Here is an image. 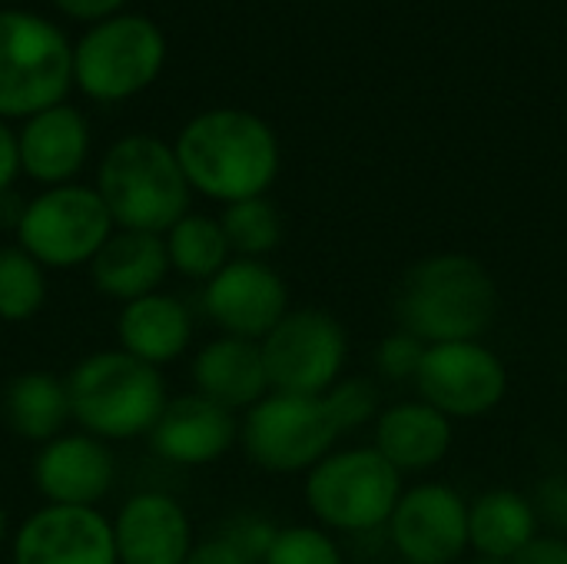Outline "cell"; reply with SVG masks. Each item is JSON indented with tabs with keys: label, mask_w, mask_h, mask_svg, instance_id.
Segmentation results:
<instances>
[{
	"label": "cell",
	"mask_w": 567,
	"mask_h": 564,
	"mask_svg": "<svg viewBox=\"0 0 567 564\" xmlns=\"http://www.w3.org/2000/svg\"><path fill=\"white\" fill-rule=\"evenodd\" d=\"M542 535L538 512L515 489H492L468 502V548L488 562H515Z\"/></svg>",
	"instance_id": "obj_23"
},
{
	"label": "cell",
	"mask_w": 567,
	"mask_h": 564,
	"mask_svg": "<svg viewBox=\"0 0 567 564\" xmlns=\"http://www.w3.org/2000/svg\"><path fill=\"white\" fill-rule=\"evenodd\" d=\"M472 564H512V562H488V558H478V562H472Z\"/></svg>",
	"instance_id": "obj_38"
},
{
	"label": "cell",
	"mask_w": 567,
	"mask_h": 564,
	"mask_svg": "<svg viewBox=\"0 0 567 564\" xmlns=\"http://www.w3.org/2000/svg\"><path fill=\"white\" fill-rule=\"evenodd\" d=\"M10 564H120L113 522L96 509L43 505L10 535Z\"/></svg>",
	"instance_id": "obj_14"
},
{
	"label": "cell",
	"mask_w": 567,
	"mask_h": 564,
	"mask_svg": "<svg viewBox=\"0 0 567 564\" xmlns=\"http://www.w3.org/2000/svg\"><path fill=\"white\" fill-rule=\"evenodd\" d=\"M116 342L133 359L163 369L176 362L193 342V316L183 299L169 293H150L120 306L116 316Z\"/></svg>",
	"instance_id": "obj_22"
},
{
	"label": "cell",
	"mask_w": 567,
	"mask_h": 564,
	"mask_svg": "<svg viewBox=\"0 0 567 564\" xmlns=\"http://www.w3.org/2000/svg\"><path fill=\"white\" fill-rule=\"evenodd\" d=\"M166 37L143 13H116L73 43V86L96 103H123L156 83Z\"/></svg>",
	"instance_id": "obj_7"
},
{
	"label": "cell",
	"mask_w": 567,
	"mask_h": 564,
	"mask_svg": "<svg viewBox=\"0 0 567 564\" xmlns=\"http://www.w3.org/2000/svg\"><path fill=\"white\" fill-rule=\"evenodd\" d=\"M47 302V269L20 246L0 249V319L27 322Z\"/></svg>",
	"instance_id": "obj_27"
},
{
	"label": "cell",
	"mask_w": 567,
	"mask_h": 564,
	"mask_svg": "<svg viewBox=\"0 0 567 564\" xmlns=\"http://www.w3.org/2000/svg\"><path fill=\"white\" fill-rule=\"evenodd\" d=\"M173 150L189 189L223 206L266 196L282 163L276 130L239 106L196 113L179 130Z\"/></svg>",
	"instance_id": "obj_1"
},
{
	"label": "cell",
	"mask_w": 567,
	"mask_h": 564,
	"mask_svg": "<svg viewBox=\"0 0 567 564\" xmlns=\"http://www.w3.org/2000/svg\"><path fill=\"white\" fill-rule=\"evenodd\" d=\"M189 376H193V392L213 399L229 412H249L256 402H262L272 392L259 342L236 339V336H219L206 342L193 356Z\"/></svg>",
	"instance_id": "obj_20"
},
{
	"label": "cell",
	"mask_w": 567,
	"mask_h": 564,
	"mask_svg": "<svg viewBox=\"0 0 567 564\" xmlns=\"http://www.w3.org/2000/svg\"><path fill=\"white\" fill-rule=\"evenodd\" d=\"M86 269L100 296L126 306L133 299L159 293L163 279L169 276V256L163 236L156 233L113 229V236L103 243Z\"/></svg>",
	"instance_id": "obj_21"
},
{
	"label": "cell",
	"mask_w": 567,
	"mask_h": 564,
	"mask_svg": "<svg viewBox=\"0 0 567 564\" xmlns=\"http://www.w3.org/2000/svg\"><path fill=\"white\" fill-rule=\"evenodd\" d=\"M120 564H183L196 539L186 509L166 492L130 495L113 519Z\"/></svg>",
	"instance_id": "obj_17"
},
{
	"label": "cell",
	"mask_w": 567,
	"mask_h": 564,
	"mask_svg": "<svg viewBox=\"0 0 567 564\" xmlns=\"http://www.w3.org/2000/svg\"><path fill=\"white\" fill-rule=\"evenodd\" d=\"M116 229H140L163 236L189 213V183L173 143L130 133L106 146L96 166V186Z\"/></svg>",
	"instance_id": "obj_3"
},
{
	"label": "cell",
	"mask_w": 567,
	"mask_h": 564,
	"mask_svg": "<svg viewBox=\"0 0 567 564\" xmlns=\"http://www.w3.org/2000/svg\"><path fill=\"white\" fill-rule=\"evenodd\" d=\"M183 564H249V558L226 535H216V539L196 542L189 558Z\"/></svg>",
	"instance_id": "obj_34"
},
{
	"label": "cell",
	"mask_w": 567,
	"mask_h": 564,
	"mask_svg": "<svg viewBox=\"0 0 567 564\" xmlns=\"http://www.w3.org/2000/svg\"><path fill=\"white\" fill-rule=\"evenodd\" d=\"M20 176V150H17V130L0 120V196L13 189Z\"/></svg>",
	"instance_id": "obj_35"
},
{
	"label": "cell",
	"mask_w": 567,
	"mask_h": 564,
	"mask_svg": "<svg viewBox=\"0 0 567 564\" xmlns=\"http://www.w3.org/2000/svg\"><path fill=\"white\" fill-rule=\"evenodd\" d=\"M405 475L385 462L375 445L332 449L312 472H306L302 495L316 525L339 535H369L389 525Z\"/></svg>",
	"instance_id": "obj_5"
},
{
	"label": "cell",
	"mask_w": 567,
	"mask_h": 564,
	"mask_svg": "<svg viewBox=\"0 0 567 564\" xmlns=\"http://www.w3.org/2000/svg\"><path fill=\"white\" fill-rule=\"evenodd\" d=\"M73 86V43L47 17L0 10V120H27L66 103Z\"/></svg>",
	"instance_id": "obj_6"
},
{
	"label": "cell",
	"mask_w": 567,
	"mask_h": 564,
	"mask_svg": "<svg viewBox=\"0 0 567 564\" xmlns=\"http://www.w3.org/2000/svg\"><path fill=\"white\" fill-rule=\"evenodd\" d=\"M512 564H567V539L538 535Z\"/></svg>",
	"instance_id": "obj_36"
},
{
	"label": "cell",
	"mask_w": 567,
	"mask_h": 564,
	"mask_svg": "<svg viewBox=\"0 0 567 564\" xmlns=\"http://www.w3.org/2000/svg\"><path fill=\"white\" fill-rule=\"evenodd\" d=\"M163 243H166L169 269L196 283H209L233 259L223 223L203 213H186L179 223H173L163 233Z\"/></svg>",
	"instance_id": "obj_25"
},
{
	"label": "cell",
	"mask_w": 567,
	"mask_h": 564,
	"mask_svg": "<svg viewBox=\"0 0 567 564\" xmlns=\"http://www.w3.org/2000/svg\"><path fill=\"white\" fill-rule=\"evenodd\" d=\"M415 392L452 422L482 419L505 402L508 369L485 342H439L425 346Z\"/></svg>",
	"instance_id": "obj_11"
},
{
	"label": "cell",
	"mask_w": 567,
	"mask_h": 564,
	"mask_svg": "<svg viewBox=\"0 0 567 564\" xmlns=\"http://www.w3.org/2000/svg\"><path fill=\"white\" fill-rule=\"evenodd\" d=\"M10 539V519H7V509L0 505V545Z\"/></svg>",
	"instance_id": "obj_37"
},
{
	"label": "cell",
	"mask_w": 567,
	"mask_h": 564,
	"mask_svg": "<svg viewBox=\"0 0 567 564\" xmlns=\"http://www.w3.org/2000/svg\"><path fill=\"white\" fill-rule=\"evenodd\" d=\"M66 392L80 432L103 442L150 435L169 402L159 369L123 349H103L80 359L66 372Z\"/></svg>",
	"instance_id": "obj_4"
},
{
	"label": "cell",
	"mask_w": 567,
	"mask_h": 564,
	"mask_svg": "<svg viewBox=\"0 0 567 564\" xmlns=\"http://www.w3.org/2000/svg\"><path fill=\"white\" fill-rule=\"evenodd\" d=\"M53 7H56L63 17L93 27V23H103V20H110V17H116V13H123L126 0H53Z\"/></svg>",
	"instance_id": "obj_33"
},
{
	"label": "cell",
	"mask_w": 567,
	"mask_h": 564,
	"mask_svg": "<svg viewBox=\"0 0 567 564\" xmlns=\"http://www.w3.org/2000/svg\"><path fill=\"white\" fill-rule=\"evenodd\" d=\"M498 316V286L485 263L465 253L419 259L395 296L399 329L425 346L482 342Z\"/></svg>",
	"instance_id": "obj_2"
},
{
	"label": "cell",
	"mask_w": 567,
	"mask_h": 564,
	"mask_svg": "<svg viewBox=\"0 0 567 564\" xmlns=\"http://www.w3.org/2000/svg\"><path fill=\"white\" fill-rule=\"evenodd\" d=\"M259 349L269 389L289 396H326L349 362V336L326 309H289Z\"/></svg>",
	"instance_id": "obj_10"
},
{
	"label": "cell",
	"mask_w": 567,
	"mask_h": 564,
	"mask_svg": "<svg viewBox=\"0 0 567 564\" xmlns=\"http://www.w3.org/2000/svg\"><path fill=\"white\" fill-rule=\"evenodd\" d=\"M146 439L163 462L203 469L229 455V449L239 442V419L213 399L186 392L166 402L159 422Z\"/></svg>",
	"instance_id": "obj_16"
},
{
	"label": "cell",
	"mask_w": 567,
	"mask_h": 564,
	"mask_svg": "<svg viewBox=\"0 0 567 564\" xmlns=\"http://www.w3.org/2000/svg\"><path fill=\"white\" fill-rule=\"evenodd\" d=\"M276 525L272 522H266V519H252V515H243V519H236L223 535L249 558V564H262L266 558V552H269V545H272V539H276Z\"/></svg>",
	"instance_id": "obj_32"
},
{
	"label": "cell",
	"mask_w": 567,
	"mask_h": 564,
	"mask_svg": "<svg viewBox=\"0 0 567 564\" xmlns=\"http://www.w3.org/2000/svg\"><path fill=\"white\" fill-rule=\"evenodd\" d=\"M0 409H3L7 429L17 439L37 442V445L53 442L73 422L66 379H56L53 372H43V369L13 376L10 386L3 389Z\"/></svg>",
	"instance_id": "obj_24"
},
{
	"label": "cell",
	"mask_w": 567,
	"mask_h": 564,
	"mask_svg": "<svg viewBox=\"0 0 567 564\" xmlns=\"http://www.w3.org/2000/svg\"><path fill=\"white\" fill-rule=\"evenodd\" d=\"M10 3H13V0H10Z\"/></svg>",
	"instance_id": "obj_39"
},
{
	"label": "cell",
	"mask_w": 567,
	"mask_h": 564,
	"mask_svg": "<svg viewBox=\"0 0 567 564\" xmlns=\"http://www.w3.org/2000/svg\"><path fill=\"white\" fill-rule=\"evenodd\" d=\"M342 439L322 396L269 392L239 422V445L252 465L272 475L312 472Z\"/></svg>",
	"instance_id": "obj_8"
},
{
	"label": "cell",
	"mask_w": 567,
	"mask_h": 564,
	"mask_svg": "<svg viewBox=\"0 0 567 564\" xmlns=\"http://www.w3.org/2000/svg\"><path fill=\"white\" fill-rule=\"evenodd\" d=\"M425 356V342H419L409 332H392L375 349V372L389 382H415L419 366Z\"/></svg>",
	"instance_id": "obj_30"
},
{
	"label": "cell",
	"mask_w": 567,
	"mask_h": 564,
	"mask_svg": "<svg viewBox=\"0 0 567 564\" xmlns=\"http://www.w3.org/2000/svg\"><path fill=\"white\" fill-rule=\"evenodd\" d=\"M326 409L336 422V429L346 435V432H355V429H365V425H375L379 412H382V396H379V386L372 379H362V376H352V379H339L326 396Z\"/></svg>",
	"instance_id": "obj_29"
},
{
	"label": "cell",
	"mask_w": 567,
	"mask_h": 564,
	"mask_svg": "<svg viewBox=\"0 0 567 564\" xmlns=\"http://www.w3.org/2000/svg\"><path fill=\"white\" fill-rule=\"evenodd\" d=\"M262 564H346V555L322 525H286L276 532Z\"/></svg>",
	"instance_id": "obj_28"
},
{
	"label": "cell",
	"mask_w": 567,
	"mask_h": 564,
	"mask_svg": "<svg viewBox=\"0 0 567 564\" xmlns=\"http://www.w3.org/2000/svg\"><path fill=\"white\" fill-rule=\"evenodd\" d=\"M455 429L452 419L422 399L385 406L372 425V445L402 475H422L442 465L452 452Z\"/></svg>",
	"instance_id": "obj_19"
},
{
	"label": "cell",
	"mask_w": 567,
	"mask_h": 564,
	"mask_svg": "<svg viewBox=\"0 0 567 564\" xmlns=\"http://www.w3.org/2000/svg\"><path fill=\"white\" fill-rule=\"evenodd\" d=\"M385 532L405 564H458L468 552V502L445 482L412 485Z\"/></svg>",
	"instance_id": "obj_12"
},
{
	"label": "cell",
	"mask_w": 567,
	"mask_h": 564,
	"mask_svg": "<svg viewBox=\"0 0 567 564\" xmlns=\"http://www.w3.org/2000/svg\"><path fill=\"white\" fill-rule=\"evenodd\" d=\"M203 312L223 336L262 342L289 312V286L266 259L233 256L206 283Z\"/></svg>",
	"instance_id": "obj_13"
},
{
	"label": "cell",
	"mask_w": 567,
	"mask_h": 564,
	"mask_svg": "<svg viewBox=\"0 0 567 564\" xmlns=\"http://www.w3.org/2000/svg\"><path fill=\"white\" fill-rule=\"evenodd\" d=\"M20 173L50 186H66L86 166L90 156V123L73 103H56L27 116L17 130Z\"/></svg>",
	"instance_id": "obj_18"
},
{
	"label": "cell",
	"mask_w": 567,
	"mask_h": 564,
	"mask_svg": "<svg viewBox=\"0 0 567 564\" xmlns=\"http://www.w3.org/2000/svg\"><path fill=\"white\" fill-rule=\"evenodd\" d=\"M538 522L548 529V535L567 539V475H548L538 482L535 495H528Z\"/></svg>",
	"instance_id": "obj_31"
},
{
	"label": "cell",
	"mask_w": 567,
	"mask_h": 564,
	"mask_svg": "<svg viewBox=\"0 0 567 564\" xmlns=\"http://www.w3.org/2000/svg\"><path fill=\"white\" fill-rule=\"evenodd\" d=\"M113 229V216L100 193L83 183H66L27 199L13 233L17 246L43 269H73L90 266Z\"/></svg>",
	"instance_id": "obj_9"
},
{
	"label": "cell",
	"mask_w": 567,
	"mask_h": 564,
	"mask_svg": "<svg viewBox=\"0 0 567 564\" xmlns=\"http://www.w3.org/2000/svg\"><path fill=\"white\" fill-rule=\"evenodd\" d=\"M116 482L110 442L86 432H63L40 445L33 459V485L47 505L96 509Z\"/></svg>",
	"instance_id": "obj_15"
},
{
	"label": "cell",
	"mask_w": 567,
	"mask_h": 564,
	"mask_svg": "<svg viewBox=\"0 0 567 564\" xmlns=\"http://www.w3.org/2000/svg\"><path fill=\"white\" fill-rule=\"evenodd\" d=\"M219 223L233 256L243 259H266L282 243V216L269 196H252L223 206Z\"/></svg>",
	"instance_id": "obj_26"
}]
</instances>
